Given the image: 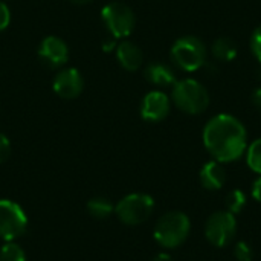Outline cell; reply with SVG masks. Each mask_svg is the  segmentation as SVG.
Segmentation results:
<instances>
[{"label":"cell","mask_w":261,"mask_h":261,"mask_svg":"<svg viewBox=\"0 0 261 261\" xmlns=\"http://www.w3.org/2000/svg\"><path fill=\"white\" fill-rule=\"evenodd\" d=\"M28 228V217L23 208L8 199H0V239L14 242L21 237Z\"/></svg>","instance_id":"obj_8"},{"label":"cell","mask_w":261,"mask_h":261,"mask_svg":"<svg viewBox=\"0 0 261 261\" xmlns=\"http://www.w3.org/2000/svg\"><path fill=\"white\" fill-rule=\"evenodd\" d=\"M116 58L119 64L128 72L138 70L144 63V54L141 47L128 40H124L116 46Z\"/></svg>","instance_id":"obj_13"},{"label":"cell","mask_w":261,"mask_h":261,"mask_svg":"<svg viewBox=\"0 0 261 261\" xmlns=\"http://www.w3.org/2000/svg\"><path fill=\"white\" fill-rule=\"evenodd\" d=\"M0 261H26V254L20 245L6 242L0 249Z\"/></svg>","instance_id":"obj_19"},{"label":"cell","mask_w":261,"mask_h":261,"mask_svg":"<svg viewBox=\"0 0 261 261\" xmlns=\"http://www.w3.org/2000/svg\"><path fill=\"white\" fill-rule=\"evenodd\" d=\"M199 177L205 190L217 191V190H222L223 185L226 184V170L222 162L213 159L200 168Z\"/></svg>","instance_id":"obj_12"},{"label":"cell","mask_w":261,"mask_h":261,"mask_svg":"<svg viewBox=\"0 0 261 261\" xmlns=\"http://www.w3.org/2000/svg\"><path fill=\"white\" fill-rule=\"evenodd\" d=\"M246 162L248 167L261 176V138L255 139L254 142H251V145H248L246 148Z\"/></svg>","instance_id":"obj_18"},{"label":"cell","mask_w":261,"mask_h":261,"mask_svg":"<svg viewBox=\"0 0 261 261\" xmlns=\"http://www.w3.org/2000/svg\"><path fill=\"white\" fill-rule=\"evenodd\" d=\"M87 211L92 217L98 219V220H102V219H107L113 211V205L110 203L109 199L106 197H93L87 202Z\"/></svg>","instance_id":"obj_16"},{"label":"cell","mask_w":261,"mask_h":261,"mask_svg":"<svg viewBox=\"0 0 261 261\" xmlns=\"http://www.w3.org/2000/svg\"><path fill=\"white\" fill-rule=\"evenodd\" d=\"M144 75L148 83H151L153 86H158V87H170V86L173 87V84L177 81L174 70L168 64L159 63V61L150 63L145 67Z\"/></svg>","instance_id":"obj_14"},{"label":"cell","mask_w":261,"mask_h":261,"mask_svg":"<svg viewBox=\"0 0 261 261\" xmlns=\"http://www.w3.org/2000/svg\"><path fill=\"white\" fill-rule=\"evenodd\" d=\"M153 261H173V258H171V255H170V254L162 252V254H158V255L153 258Z\"/></svg>","instance_id":"obj_27"},{"label":"cell","mask_w":261,"mask_h":261,"mask_svg":"<svg viewBox=\"0 0 261 261\" xmlns=\"http://www.w3.org/2000/svg\"><path fill=\"white\" fill-rule=\"evenodd\" d=\"M11 156V141L6 135L0 133V164L6 162Z\"/></svg>","instance_id":"obj_22"},{"label":"cell","mask_w":261,"mask_h":261,"mask_svg":"<svg viewBox=\"0 0 261 261\" xmlns=\"http://www.w3.org/2000/svg\"><path fill=\"white\" fill-rule=\"evenodd\" d=\"M171 101L180 112L187 115H200L208 109L211 99L206 87L200 81L194 78H185L173 84Z\"/></svg>","instance_id":"obj_2"},{"label":"cell","mask_w":261,"mask_h":261,"mask_svg":"<svg viewBox=\"0 0 261 261\" xmlns=\"http://www.w3.org/2000/svg\"><path fill=\"white\" fill-rule=\"evenodd\" d=\"M211 54L217 61H226L228 63L237 57L239 47H237V43L231 37H219L211 44Z\"/></svg>","instance_id":"obj_15"},{"label":"cell","mask_w":261,"mask_h":261,"mask_svg":"<svg viewBox=\"0 0 261 261\" xmlns=\"http://www.w3.org/2000/svg\"><path fill=\"white\" fill-rule=\"evenodd\" d=\"M171 61L184 72H196L206 64L208 50L196 35H184L174 41L170 50Z\"/></svg>","instance_id":"obj_4"},{"label":"cell","mask_w":261,"mask_h":261,"mask_svg":"<svg viewBox=\"0 0 261 261\" xmlns=\"http://www.w3.org/2000/svg\"><path fill=\"white\" fill-rule=\"evenodd\" d=\"M191 232L190 217L182 211H170L159 217L154 226V240L165 249H174L185 243Z\"/></svg>","instance_id":"obj_3"},{"label":"cell","mask_w":261,"mask_h":261,"mask_svg":"<svg viewBox=\"0 0 261 261\" xmlns=\"http://www.w3.org/2000/svg\"><path fill=\"white\" fill-rule=\"evenodd\" d=\"M72 3H75V5H86V3H90V2H93V0H70Z\"/></svg>","instance_id":"obj_28"},{"label":"cell","mask_w":261,"mask_h":261,"mask_svg":"<svg viewBox=\"0 0 261 261\" xmlns=\"http://www.w3.org/2000/svg\"><path fill=\"white\" fill-rule=\"evenodd\" d=\"M234 257L237 261H252L254 260V251H252L251 245L240 240L234 246Z\"/></svg>","instance_id":"obj_20"},{"label":"cell","mask_w":261,"mask_h":261,"mask_svg":"<svg viewBox=\"0 0 261 261\" xmlns=\"http://www.w3.org/2000/svg\"><path fill=\"white\" fill-rule=\"evenodd\" d=\"M116 46H118V44H116V38L112 37V35L106 37L104 41H102V49H104V52H110V50L116 49Z\"/></svg>","instance_id":"obj_24"},{"label":"cell","mask_w":261,"mask_h":261,"mask_svg":"<svg viewBox=\"0 0 261 261\" xmlns=\"http://www.w3.org/2000/svg\"><path fill=\"white\" fill-rule=\"evenodd\" d=\"M171 109V99L162 90L148 92L141 102V116L147 122L164 121Z\"/></svg>","instance_id":"obj_10"},{"label":"cell","mask_w":261,"mask_h":261,"mask_svg":"<svg viewBox=\"0 0 261 261\" xmlns=\"http://www.w3.org/2000/svg\"><path fill=\"white\" fill-rule=\"evenodd\" d=\"M257 73H258V75H257V76H258V80H261V64H260V69L257 70Z\"/></svg>","instance_id":"obj_29"},{"label":"cell","mask_w":261,"mask_h":261,"mask_svg":"<svg viewBox=\"0 0 261 261\" xmlns=\"http://www.w3.org/2000/svg\"><path fill=\"white\" fill-rule=\"evenodd\" d=\"M101 18L109 34L115 38L128 37L136 24V17L133 9L122 2L107 3L101 11Z\"/></svg>","instance_id":"obj_6"},{"label":"cell","mask_w":261,"mask_h":261,"mask_svg":"<svg viewBox=\"0 0 261 261\" xmlns=\"http://www.w3.org/2000/svg\"><path fill=\"white\" fill-rule=\"evenodd\" d=\"M54 92L63 99H75L84 89V80L78 69L69 67L60 70L52 81Z\"/></svg>","instance_id":"obj_11"},{"label":"cell","mask_w":261,"mask_h":261,"mask_svg":"<svg viewBox=\"0 0 261 261\" xmlns=\"http://www.w3.org/2000/svg\"><path fill=\"white\" fill-rule=\"evenodd\" d=\"M251 101H252V106H254L258 112H261V86L260 87H257V89L252 92Z\"/></svg>","instance_id":"obj_25"},{"label":"cell","mask_w":261,"mask_h":261,"mask_svg":"<svg viewBox=\"0 0 261 261\" xmlns=\"http://www.w3.org/2000/svg\"><path fill=\"white\" fill-rule=\"evenodd\" d=\"M252 197L261 203V176L257 177L252 184Z\"/></svg>","instance_id":"obj_26"},{"label":"cell","mask_w":261,"mask_h":261,"mask_svg":"<svg viewBox=\"0 0 261 261\" xmlns=\"http://www.w3.org/2000/svg\"><path fill=\"white\" fill-rule=\"evenodd\" d=\"M246 202H248V197L242 190H232L231 193H228V196L225 199L226 211L237 216L243 211V208L246 206Z\"/></svg>","instance_id":"obj_17"},{"label":"cell","mask_w":261,"mask_h":261,"mask_svg":"<svg viewBox=\"0 0 261 261\" xmlns=\"http://www.w3.org/2000/svg\"><path fill=\"white\" fill-rule=\"evenodd\" d=\"M11 23V11L9 6L0 0V32H3Z\"/></svg>","instance_id":"obj_23"},{"label":"cell","mask_w":261,"mask_h":261,"mask_svg":"<svg viewBox=\"0 0 261 261\" xmlns=\"http://www.w3.org/2000/svg\"><path fill=\"white\" fill-rule=\"evenodd\" d=\"M237 220L229 211H217L211 214L205 225V237L216 248H225L236 239Z\"/></svg>","instance_id":"obj_7"},{"label":"cell","mask_w":261,"mask_h":261,"mask_svg":"<svg viewBox=\"0 0 261 261\" xmlns=\"http://www.w3.org/2000/svg\"><path fill=\"white\" fill-rule=\"evenodd\" d=\"M154 210V200L151 196L144 193H133L125 196L115 206V214L118 219L128 226H136L144 223Z\"/></svg>","instance_id":"obj_5"},{"label":"cell","mask_w":261,"mask_h":261,"mask_svg":"<svg viewBox=\"0 0 261 261\" xmlns=\"http://www.w3.org/2000/svg\"><path fill=\"white\" fill-rule=\"evenodd\" d=\"M203 145L213 159L228 164L240 159L248 148V132L240 119L228 113L213 116L203 127Z\"/></svg>","instance_id":"obj_1"},{"label":"cell","mask_w":261,"mask_h":261,"mask_svg":"<svg viewBox=\"0 0 261 261\" xmlns=\"http://www.w3.org/2000/svg\"><path fill=\"white\" fill-rule=\"evenodd\" d=\"M38 58L50 69L61 67L69 60V47L67 44L57 35H47L41 40L38 46Z\"/></svg>","instance_id":"obj_9"},{"label":"cell","mask_w":261,"mask_h":261,"mask_svg":"<svg viewBox=\"0 0 261 261\" xmlns=\"http://www.w3.org/2000/svg\"><path fill=\"white\" fill-rule=\"evenodd\" d=\"M251 50L254 57L257 58V61L261 64V24L254 29L251 35Z\"/></svg>","instance_id":"obj_21"}]
</instances>
